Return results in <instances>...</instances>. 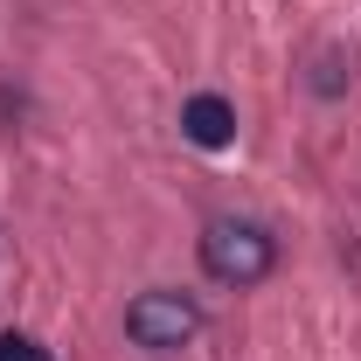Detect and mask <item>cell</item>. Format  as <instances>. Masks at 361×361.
I'll use <instances>...</instances> for the list:
<instances>
[{"label": "cell", "instance_id": "1", "mask_svg": "<svg viewBox=\"0 0 361 361\" xmlns=\"http://www.w3.org/2000/svg\"><path fill=\"white\" fill-rule=\"evenodd\" d=\"M271 264H278V243H271L257 223H209L202 229V271L216 285H264Z\"/></svg>", "mask_w": 361, "mask_h": 361}, {"label": "cell", "instance_id": "2", "mask_svg": "<svg viewBox=\"0 0 361 361\" xmlns=\"http://www.w3.org/2000/svg\"><path fill=\"white\" fill-rule=\"evenodd\" d=\"M126 334H133L139 348H153V355H174L188 348L195 334H202V306L188 299V292H139L133 306H126Z\"/></svg>", "mask_w": 361, "mask_h": 361}, {"label": "cell", "instance_id": "3", "mask_svg": "<svg viewBox=\"0 0 361 361\" xmlns=\"http://www.w3.org/2000/svg\"><path fill=\"white\" fill-rule=\"evenodd\" d=\"M180 133L195 139V146H229V139H236V111H229V97H216V90L188 97V104H180Z\"/></svg>", "mask_w": 361, "mask_h": 361}, {"label": "cell", "instance_id": "4", "mask_svg": "<svg viewBox=\"0 0 361 361\" xmlns=\"http://www.w3.org/2000/svg\"><path fill=\"white\" fill-rule=\"evenodd\" d=\"M0 361H49V348L28 334H0Z\"/></svg>", "mask_w": 361, "mask_h": 361}]
</instances>
